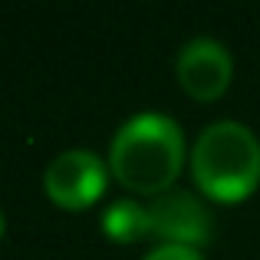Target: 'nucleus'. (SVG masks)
<instances>
[{
	"instance_id": "nucleus-1",
	"label": "nucleus",
	"mask_w": 260,
	"mask_h": 260,
	"mask_svg": "<svg viewBox=\"0 0 260 260\" xmlns=\"http://www.w3.org/2000/svg\"><path fill=\"white\" fill-rule=\"evenodd\" d=\"M109 168L125 188L161 194L184 168V132L165 112H135L109 145Z\"/></svg>"
},
{
	"instance_id": "nucleus-2",
	"label": "nucleus",
	"mask_w": 260,
	"mask_h": 260,
	"mask_svg": "<svg viewBox=\"0 0 260 260\" xmlns=\"http://www.w3.org/2000/svg\"><path fill=\"white\" fill-rule=\"evenodd\" d=\"M191 175L204 194L241 201L260 184V139L237 119H217L191 145Z\"/></svg>"
},
{
	"instance_id": "nucleus-3",
	"label": "nucleus",
	"mask_w": 260,
	"mask_h": 260,
	"mask_svg": "<svg viewBox=\"0 0 260 260\" xmlns=\"http://www.w3.org/2000/svg\"><path fill=\"white\" fill-rule=\"evenodd\" d=\"M148 228L152 237H161V244H184L201 250L214 237V214L198 194L168 188L148 204Z\"/></svg>"
},
{
	"instance_id": "nucleus-4",
	"label": "nucleus",
	"mask_w": 260,
	"mask_h": 260,
	"mask_svg": "<svg viewBox=\"0 0 260 260\" xmlns=\"http://www.w3.org/2000/svg\"><path fill=\"white\" fill-rule=\"evenodd\" d=\"M106 161L92 148H66L46 165L43 188L59 208H89L95 198L106 191Z\"/></svg>"
},
{
	"instance_id": "nucleus-5",
	"label": "nucleus",
	"mask_w": 260,
	"mask_h": 260,
	"mask_svg": "<svg viewBox=\"0 0 260 260\" xmlns=\"http://www.w3.org/2000/svg\"><path fill=\"white\" fill-rule=\"evenodd\" d=\"M175 73L181 89L191 99L211 102L228 89L231 76H234V56L231 50L214 37H194L178 50Z\"/></svg>"
},
{
	"instance_id": "nucleus-6",
	"label": "nucleus",
	"mask_w": 260,
	"mask_h": 260,
	"mask_svg": "<svg viewBox=\"0 0 260 260\" xmlns=\"http://www.w3.org/2000/svg\"><path fill=\"white\" fill-rule=\"evenodd\" d=\"M102 231L106 237L119 244H132L152 234L148 228V204H139L135 198H115L106 211H102Z\"/></svg>"
},
{
	"instance_id": "nucleus-7",
	"label": "nucleus",
	"mask_w": 260,
	"mask_h": 260,
	"mask_svg": "<svg viewBox=\"0 0 260 260\" xmlns=\"http://www.w3.org/2000/svg\"><path fill=\"white\" fill-rule=\"evenodd\" d=\"M142 260H204L198 247H184V244H155Z\"/></svg>"
},
{
	"instance_id": "nucleus-8",
	"label": "nucleus",
	"mask_w": 260,
	"mask_h": 260,
	"mask_svg": "<svg viewBox=\"0 0 260 260\" xmlns=\"http://www.w3.org/2000/svg\"><path fill=\"white\" fill-rule=\"evenodd\" d=\"M4 228H7V221H4V211H0V237H4Z\"/></svg>"
}]
</instances>
